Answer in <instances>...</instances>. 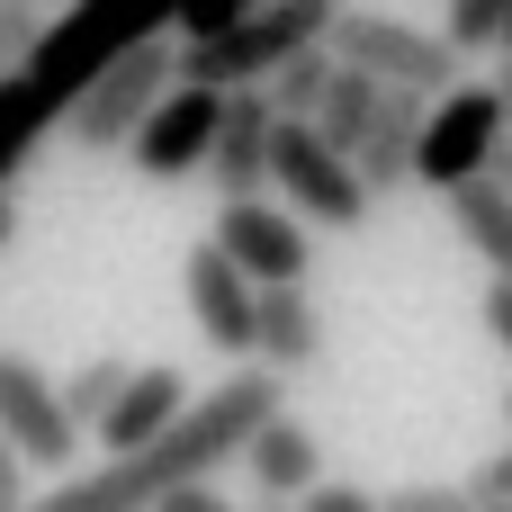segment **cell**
<instances>
[{
	"label": "cell",
	"mask_w": 512,
	"mask_h": 512,
	"mask_svg": "<svg viewBox=\"0 0 512 512\" xmlns=\"http://www.w3.org/2000/svg\"><path fill=\"white\" fill-rule=\"evenodd\" d=\"M207 243H216L252 288H306V261H315V234H306L288 207H270V198H225Z\"/></svg>",
	"instance_id": "cell-8"
},
{
	"label": "cell",
	"mask_w": 512,
	"mask_h": 512,
	"mask_svg": "<svg viewBox=\"0 0 512 512\" xmlns=\"http://www.w3.org/2000/svg\"><path fill=\"white\" fill-rule=\"evenodd\" d=\"M297 512H378V495H360V486H315V495H297Z\"/></svg>",
	"instance_id": "cell-26"
},
{
	"label": "cell",
	"mask_w": 512,
	"mask_h": 512,
	"mask_svg": "<svg viewBox=\"0 0 512 512\" xmlns=\"http://www.w3.org/2000/svg\"><path fill=\"white\" fill-rule=\"evenodd\" d=\"M495 27H504V0H450V18H441V45L468 63V54H486V45H495Z\"/></svg>",
	"instance_id": "cell-21"
},
{
	"label": "cell",
	"mask_w": 512,
	"mask_h": 512,
	"mask_svg": "<svg viewBox=\"0 0 512 512\" xmlns=\"http://www.w3.org/2000/svg\"><path fill=\"white\" fill-rule=\"evenodd\" d=\"M369 117H378V81H369V72H351V63H333V81H324V99H315V117H306V126L351 162V153H360V135H369Z\"/></svg>",
	"instance_id": "cell-18"
},
{
	"label": "cell",
	"mask_w": 512,
	"mask_h": 512,
	"mask_svg": "<svg viewBox=\"0 0 512 512\" xmlns=\"http://www.w3.org/2000/svg\"><path fill=\"white\" fill-rule=\"evenodd\" d=\"M171 63H180V45H171V36L126 45L108 72H90V90L63 108V126H54V135H72L81 153H126V135L144 126V108L171 90Z\"/></svg>",
	"instance_id": "cell-6"
},
{
	"label": "cell",
	"mask_w": 512,
	"mask_h": 512,
	"mask_svg": "<svg viewBox=\"0 0 512 512\" xmlns=\"http://www.w3.org/2000/svg\"><path fill=\"white\" fill-rule=\"evenodd\" d=\"M126 378H135V369H126L117 351H99V360H81V369H72V378L54 387V396H63V414H72V432H90V423H99V414L117 405V387H126Z\"/></svg>",
	"instance_id": "cell-20"
},
{
	"label": "cell",
	"mask_w": 512,
	"mask_h": 512,
	"mask_svg": "<svg viewBox=\"0 0 512 512\" xmlns=\"http://www.w3.org/2000/svg\"><path fill=\"white\" fill-rule=\"evenodd\" d=\"M441 198H450L459 243H468L495 279H512V189H495V180L477 171V180H459V189H441Z\"/></svg>",
	"instance_id": "cell-17"
},
{
	"label": "cell",
	"mask_w": 512,
	"mask_h": 512,
	"mask_svg": "<svg viewBox=\"0 0 512 512\" xmlns=\"http://www.w3.org/2000/svg\"><path fill=\"white\" fill-rule=\"evenodd\" d=\"M324 81H333V54H324V45H306V54H288V63L261 81V99H270V117H315Z\"/></svg>",
	"instance_id": "cell-19"
},
{
	"label": "cell",
	"mask_w": 512,
	"mask_h": 512,
	"mask_svg": "<svg viewBox=\"0 0 512 512\" xmlns=\"http://www.w3.org/2000/svg\"><path fill=\"white\" fill-rule=\"evenodd\" d=\"M333 9H342V0H261L243 27H225V36H207V45H180L171 81H198V90H261L288 54L324 45Z\"/></svg>",
	"instance_id": "cell-3"
},
{
	"label": "cell",
	"mask_w": 512,
	"mask_h": 512,
	"mask_svg": "<svg viewBox=\"0 0 512 512\" xmlns=\"http://www.w3.org/2000/svg\"><path fill=\"white\" fill-rule=\"evenodd\" d=\"M36 9H45V0H36Z\"/></svg>",
	"instance_id": "cell-34"
},
{
	"label": "cell",
	"mask_w": 512,
	"mask_h": 512,
	"mask_svg": "<svg viewBox=\"0 0 512 512\" xmlns=\"http://www.w3.org/2000/svg\"><path fill=\"white\" fill-rule=\"evenodd\" d=\"M36 36H45V9H36V0H0V81L27 63V45H36Z\"/></svg>",
	"instance_id": "cell-23"
},
{
	"label": "cell",
	"mask_w": 512,
	"mask_h": 512,
	"mask_svg": "<svg viewBox=\"0 0 512 512\" xmlns=\"http://www.w3.org/2000/svg\"><path fill=\"white\" fill-rule=\"evenodd\" d=\"M468 504H477V512H504L512 504V450H495V459L468 477Z\"/></svg>",
	"instance_id": "cell-25"
},
{
	"label": "cell",
	"mask_w": 512,
	"mask_h": 512,
	"mask_svg": "<svg viewBox=\"0 0 512 512\" xmlns=\"http://www.w3.org/2000/svg\"><path fill=\"white\" fill-rule=\"evenodd\" d=\"M153 512H243V504H225L216 486H180V495H162Z\"/></svg>",
	"instance_id": "cell-29"
},
{
	"label": "cell",
	"mask_w": 512,
	"mask_h": 512,
	"mask_svg": "<svg viewBox=\"0 0 512 512\" xmlns=\"http://www.w3.org/2000/svg\"><path fill=\"white\" fill-rule=\"evenodd\" d=\"M270 189L288 198V216L297 225H324V234H360L369 225V189H360V171L306 126V117H270Z\"/></svg>",
	"instance_id": "cell-5"
},
{
	"label": "cell",
	"mask_w": 512,
	"mask_h": 512,
	"mask_svg": "<svg viewBox=\"0 0 512 512\" xmlns=\"http://www.w3.org/2000/svg\"><path fill=\"white\" fill-rule=\"evenodd\" d=\"M243 468H252V495H279V504H297V495H315V486H324V450H315V432H306L297 414L252 423Z\"/></svg>",
	"instance_id": "cell-15"
},
{
	"label": "cell",
	"mask_w": 512,
	"mask_h": 512,
	"mask_svg": "<svg viewBox=\"0 0 512 512\" xmlns=\"http://www.w3.org/2000/svg\"><path fill=\"white\" fill-rule=\"evenodd\" d=\"M378 512H477V504H468V486H396V495H378Z\"/></svg>",
	"instance_id": "cell-24"
},
{
	"label": "cell",
	"mask_w": 512,
	"mask_h": 512,
	"mask_svg": "<svg viewBox=\"0 0 512 512\" xmlns=\"http://www.w3.org/2000/svg\"><path fill=\"white\" fill-rule=\"evenodd\" d=\"M171 18H180V0H72L63 18H45V36L27 45V63L0 81V189L36 162V144L90 90V72H108L144 36H171Z\"/></svg>",
	"instance_id": "cell-2"
},
{
	"label": "cell",
	"mask_w": 512,
	"mask_h": 512,
	"mask_svg": "<svg viewBox=\"0 0 512 512\" xmlns=\"http://www.w3.org/2000/svg\"><path fill=\"white\" fill-rule=\"evenodd\" d=\"M495 99H504V126H512V63L495 72Z\"/></svg>",
	"instance_id": "cell-32"
},
{
	"label": "cell",
	"mask_w": 512,
	"mask_h": 512,
	"mask_svg": "<svg viewBox=\"0 0 512 512\" xmlns=\"http://www.w3.org/2000/svg\"><path fill=\"white\" fill-rule=\"evenodd\" d=\"M486 333L512 351V279H486Z\"/></svg>",
	"instance_id": "cell-28"
},
{
	"label": "cell",
	"mask_w": 512,
	"mask_h": 512,
	"mask_svg": "<svg viewBox=\"0 0 512 512\" xmlns=\"http://www.w3.org/2000/svg\"><path fill=\"white\" fill-rule=\"evenodd\" d=\"M486 180H495V189H512V135L495 144V162H486Z\"/></svg>",
	"instance_id": "cell-30"
},
{
	"label": "cell",
	"mask_w": 512,
	"mask_h": 512,
	"mask_svg": "<svg viewBox=\"0 0 512 512\" xmlns=\"http://www.w3.org/2000/svg\"><path fill=\"white\" fill-rule=\"evenodd\" d=\"M270 414H288V378H270V369L243 360L225 387L189 396V414L162 441L90 468V477H63L54 495H27V512H153L162 495H180V486H216V468L243 459L252 423H270Z\"/></svg>",
	"instance_id": "cell-1"
},
{
	"label": "cell",
	"mask_w": 512,
	"mask_h": 512,
	"mask_svg": "<svg viewBox=\"0 0 512 512\" xmlns=\"http://www.w3.org/2000/svg\"><path fill=\"white\" fill-rule=\"evenodd\" d=\"M324 54L369 72L378 90H414V99H441L459 81V54L441 45V27H414V18H387V9H351V0L333 9Z\"/></svg>",
	"instance_id": "cell-4"
},
{
	"label": "cell",
	"mask_w": 512,
	"mask_h": 512,
	"mask_svg": "<svg viewBox=\"0 0 512 512\" xmlns=\"http://www.w3.org/2000/svg\"><path fill=\"white\" fill-rule=\"evenodd\" d=\"M504 512H512V504H504Z\"/></svg>",
	"instance_id": "cell-35"
},
{
	"label": "cell",
	"mask_w": 512,
	"mask_h": 512,
	"mask_svg": "<svg viewBox=\"0 0 512 512\" xmlns=\"http://www.w3.org/2000/svg\"><path fill=\"white\" fill-rule=\"evenodd\" d=\"M0 441H9L27 468H54V477H63L72 450H81V432H72L54 378H45L27 351H0Z\"/></svg>",
	"instance_id": "cell-10"
},
{
	"label": "cell",
	"mask_w": 512,
	"mask_h": 512,
	"mask_svg": "<svg viewBox=\"0 0 512 512\" xmlns=\"http://www.w3.org/2000/svg\"><path fill=\"white\" fill-rule=\"evenodd\" d=\"M9 243H18V198L0 189V252H9Z\"/></svg>",
	"instance_id": "cell-31"
},
{
	"label": "cell",
	"mask_w": 512,
	"mask_h": 512,
	"mask_svg": "<svg viewBox=\"0 0 512 512\" xmlns=\"http://www.w3.org/2000/svg\"><path fill=\"white\" fill-rule=\"evenodd\" d=\"M207 180H216V198H261L270 189V99L261 90H225L216 144H207Z\"/></svg>",
	"instance_id": "cell-11"
},
{
	"label": "cell",
	"mask_w": 512,
	"mask_h": 512,
	"mask_svg": "<svg viewBox=\"0 0 512 512\" xmlns=\"http://www.w3.org/2000/svg\"><path fill=\"white\" fill-rule=\"evenodd\" d=\"M495 54L512 63V0H504V27H495Z\"/></svg>",
	"instance_id": "cell-33"
},
{
	"label": "cell",
	"mask_w": 512,
	"mask_h": 512,
	"mask_svg": "<svg viewBox=\"0 0 512 512\" xmlns=\"http://www.w3.org/2000/svg\"><path fill=\"white\" fill-rule=\"evenodd\" d=\"M0 512H27V459L0 441Z\"/></svg>",
	"instance_id": "cell-27"
},
{
	"label": "cell",
	"mask_w": 512,
	"mask_h": 512,
	"mask_svg": "<svg viewBox=\"0 0 512 512\" xmlns=\"http://www.w3.org/2000/svg\"><path fill=\"white\" fill-rule=\"evenodd\" d=\"M189 414V378L180 369H135L126 387H117V405L90 423L99 441H108V459H126V450H144V441H162L171 423Z\"/></svg>",
	"instance_id": "cell-14"
},
{
	"label": "cell",
	"mask_w": 512,
	"mask_h": 512,
	"mask_svg": "<svg viewBox=\"0 0 512 512\" xmlns=\"http://www.w3.org/2000/svg\"><path fill=\"white\" fill-rule=\"evenodd\" d=\"M216 108H225V90L171 81V90L144 108V126L126 135L135 171H144V180H189V171H207V144H216Z\"/></svg>",
	"instance_id": "cell-9"
},
{
	"label": "cell",
	"mask_w": 512,
	"mask_h": 512,
	"mask_svg": "<svg viewBox=\"0 0 512 512\" xmlns=\"http://www.w3.org/2000/svg\"><path fill=\"white\" fill-rule=\"evenodd\" d=\"M180 288H189V315H198V333L216 342V351H234V360H252V279L216 252V243H198L189 261H180Z\"/></svg>",
	"instance_id": "cell-12"
},
{
	"label": "cell",
	"mask_w": 512,
	"mask_h": 512,
	"mask_svg": "<svg viewBox=\"0 0 512 512\" xmlns=\"http://www.w3.org/2000/svg\"><path fill=\"white\" fill-rule=\"evenodd\" d=\"M423 108H432V99H414V90H378V117H369V135H360V153H351V171H360V189H369V198H387L396 180H414Z\"/></svg>",
	"instance_id": "cell-16"
},
{
	"label": "cell",
	"mask_w": 512,
	"mask_h": 512,
	"mask_svg": "<svg viewBox=\"0 0 512 512\" xmlns=\"http://www.w3.org/2000/svg\"><path fill=\"white\" fill-rule=\"evenodd\" d=\"M252 9H261V0H180V18H171V27H180V45H207V36L243 27Z\"/></svg>",
	"instance_id": "cell-22"
},
{
	"label": "cell",
	"mask_w": 512,
	"mask_h": 512,
	"mask_svg": "<svg viewBox=\"0 0 512 512\" xmlns=\"http://www.w3.org/2000/svg\"><path fill=\"white\" fill-rule=\"evenodd\" d=\"M504 99H495V81H450L432 108H423V135H414V180H432V189H459V180H477L486 162H495V144H504Z\"/></svg>",
	"instance_id": "cell-7"
},
{
	"label": "cell",
	"mask_w": 512,
	"mask_h": 512,
	"mask_svg": "<svg viewBox=\"0 0 512 512\" xmlns=\"http://www.w3.org/2000/svg\"><path fill=\"white\" fill-rule=\"evenodd\" d=\"M324 360V315L306 288H252V369L297 378Z\"/></svg>",
	"instance_id": "cell-13"
}]
</instances>
